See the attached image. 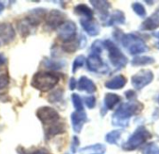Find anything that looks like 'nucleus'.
I'll use <instances>...</instances> for the list:
<instances>
[{
    "label": "nucleus",
    "instance_id": "17",
    "mask_svg": "<svg viewBox=\"0 0 159 154\" xmlns=\"http://www.w3.org/2000/svg\"><path fill=\"white\" fill-rule=\"evenodd\" d=\"M127 82L128 80L124 75L118 74L113 77L112 79L108 80L107 82H105V87L111 90H119L122 89L127 85Z\"/></svg>",
    "mask_w": 159,
    "mask_h": 154
},
{
    "label": "nucleus",
    "instance_id": "45",
    "mask_svg": "<svg viewBox=\"0 0 159 154\" xmlns=\"http://www.w3.org/2000/svg\"><path fill=\"white\" fill-rule=\"evenodd\" d=\"M65 154H69V153H65Z\"/></svg>",
    "mask_w": 159,
    "mask_h": 154
},
{
    "label": "nucleus",
    "instance_id": "7",
    "mask_svg": "<svg viewBox=\"0 0 159 154\" xmlns=\"http://www.w3.org/2000/svg\"><path fill=\"white\" fill-rule=\"evenodd\" d=\"M36 116L41 121V123L47 126L54 125L58 123L60 120L59 112L55 109L48 106L40 107L36 111Z\"/></svg>",
    "mask_w": 159,
    "mask_h": 154
},
{
    "label": "nucleus",
    "instance_id": "14",
    "mask_svg": "<svg viewBox=\"0 0 159 154\" xmlns=\"http://www.w3.org/2000/svg\"><path fill=\"white\" fill-rule=\"evenodd\" d=\"M80 24L83 27L84 31L90 36H96L100 33V25L93 19L91 20L81 19Z\"/></svg>",
    "mask_w": 159,
    "mask_h": 154
},
{
    "label": "nucleus",
    "instance_id": "35",
    "mask_svg": "<svg viewBox=\"0 0 159 154\" xmlns=\"http://www.w3.org/2000/svg\"><path fill=\"white\" fill-rule=\"evenodd\" d=\"M17 152L19 154H51L45 149H38V150H35L34 152H28L27 150H25L21 147L18 148Z\"/></svg>",
    "mask_w": 159,
    "mask_h": 154
},
{
    "label": "nucleus",
    "instance_id": "26",
    "mask_svg": "<svg viewBox=\"0 0 159 154\" xmlns=\"http://www.w3.org/2000/svg\"><path fill=\"white\" fill-rule=\"evenodd\" d=\"M44 65L48 69H49V70L57 71V70L61 69L64 66V62H62V61H56V60H53V59H46L45 61H44Z\"/></svg>",
    "mask_w": 159,
    "mask_h": 154
},
{
    "label": "nucleus",
    "instance_id": "24",
    "mask_svg": "<svg viewBox=\"0 0 159 154\" xmlns=\"http://www.w3.org/2000/svg\"><path fill=\"white\" fill-rule=\"evenodd\" d=\"M155 62L156 59L153 57H149V56H136L131 60L132 66H144V65L153 64Z\"/></svg>",
    "mask_w": 159,
    "mask_h": 154
},
{
    "label": "nucleus",
    "instance_id": "5",
    "mask_svg": "<svg viewBox=\"0 0 159 154\" xmlns=\"http://www.w3.org/2000/svg\"><path fill=\"white\" fill-rule=\"evenodd\" d=\"M104 47L108 51V59L116 70H121L126 67L129 62L125 54L117 47V46L111 40H105L103 42Z\"/></svg>",
    "mask_w": 159,
    "mask_h": 154
},
{
    "label": "nucleus",
    "instance_id": "29",
    "mask_svg": "<svg viewBox=\"0 0 159 154\" xmlns=\"http://www.w3.org/2000/svg\"><path fill=\"white\" fill-rule=\"evenodd\" d=\"M131 7H132L133 11H134L139 17L144 18V17L146 16V9H145L144 6H143L142 3H140V2H135V3L132 4Z\"/></svg>",
    "mask_w": 159,
    "mask_h": 154
},
{
    "label": "nucleus",
    "instance_id": "33",
    "mask_svg": "<svg viewBox=\"0 0 159 154\" xmlns=\"http://www.w3.org/2000/svg\"><path fill=\"white\" fill-rule=\"evenodd\" d=\"M103 42L100 41V40H96L93 42V44L91 45V52L92 54H97V55H101L102 50H103Z\"/></svg>",
    "mask_w": 159,
    "mask_h": 154
},
{
    "label": "nucleus",
    "instance_id": "10",
    "mask_svg": "<svg viewBox=\"0 0 159 154\" xmlns=\"http://www.w3.org/2000/svg\"><path fill=\"white\" fill-rule=\"evenodd\" d=\"M47 10L44 9V8H34V9H32L31 11H29L27 17H26V23L29 25V26H32V27H35V26H38L43 20H45L46 18V15H47Z\"/></svg>",
    "mask_w": 159,
    "mask_h": 154
},
{
    "label": "nucleus",
    "instance_id": "36",
    "mask_svg": "<svg viewBox=\"0 0 159 154\" xmlns=\"http://www.w3.org/2000/svg\"><path fill=\"white\" fill-rule=\"evenodd\" d=\"M85 104L89 109H93L96 106V98L94 96H88L84 99Z\"/></svg>",
    "mask_w": 159,
    "mask_h": 154
},
{
    "label": "nucleus",
    "instance_id": "8",
    "mask_svg": "<svg viewBox=\"0 0 159 154\" xmlns=\"http://www.w3.org/2000/svg\"><path fill=\"white\" fill-rule=\"evenodd\" d=\"M154 80V73L151 70H141L131 76V85L137 90H142L143 87L151 84Z\"/></svg>",
    "mask_w": 159,
    "mask_h": 154
},
{
    "label": "nucleus",
    "instance_id": "11",
    "mask_svg": "<svg viewBox=\"0 0 159 154\" xmlns=\"http://www.w3.org/2000/svg\"><path fill=\"white\" fill-rule=\"evenodd\" d=\"M86 63H87V67L88 69L90 71V72H94V73H102V72H105L106 69H108L102 58L100 57V55H97V54H90L87 60H86Z\"/></svg>",
    "mask_w": 159,
    "mask_h": 154
},
{
    "label": "nucleus",
    "instance_id": "6",
    "mask_svg": "<svg viewBox=\"0 0 159 154\" xmlns=\"http://www.w3.org/2000/svg\"><path fill=\"white\" fill-rule=\"evenodd\" d=\"M77 28L76 24L72 20H65L58 29V37L65 44L75 40L76 35Z\"/></svg>",
    "mask_w": 159,
    "mask_h": 154
},
{
    "label": "nucleus",
    "instance_id": "27",
    "mask_svg": "<svg viewBox=\"0 0 159 154\" xmlns=\"http://www.w3.org/2000/svg\"><path fill=\"white\" fill-rule=\"evenodd\" d=\"M86 58L83 55H79L75 58V59L73 62V68H72V72L73 73H75L77 72V70H79L80 68H82L84 66V64L86 63Z\"/></svg>",
    "mask_w": 159,
    "mask_h": 154
},
{
    "label": "nucleus",
    "instance_id": "38",
    "mask_svg": "<svg viewBox=\"0 0 159 154\" xmlns=\"http://www.w3.org/2000/svg\"><path fill=\"white\" fill-rule=\"evenodd\" d=\"M79 146V139L77 137H74L73 138V140H72V146H71V151L73 153H75L76 152V150Z\"/></svg>",
    "mask_w": 159,
    "mask_h": 154
},
{
    "label": "nucleus",
    "instance_id": "16",
    "mask_svg": "<svg viewBox=\"0 0 159 154\" xmlns=\"http://www.w3.org/2000/svg\"><path fill=\"white\" fill-rule=\"evenodd\" d=\"M77 89L79 91H85L89 94H93L97 91L95 83L87 76H81L77 82Z\"/></svg>",
    "mask_w": 159,
    "mask_h": 154
},
{
    "label": "nucleus",
    "instance_id": "23",
    "mask_svg": "<svg viewBox=\"0 0 159 154\" xmlns=\"http://www.w3.org/2000/svg\"><path fill=\"white\" fill-rule=\"evenodd\" d=\"M106 152V147L103 144H94L80 150V154H104Z\"/></svg>",
    "mask_w": 159,
    "mask_h": 154
},
{
    "label": "nucleus",
    "instance_id": "43",
    "mask_svg": "<svg viewBox=\"0 0 159 154\" xmlns=\"http://www.w3.org/2000/svg\"><path fill=\"white\" fill-rule=\"evenodd\" d=\"M156 46H157V47L159 49V42H157V43L156 44Z\"/></svg>",
    "mask_w": 159,
    "mask_h": 154
},
{
    "label": "nucleus",
    "instance_id": "32",
    "mask_svg": "<svg viewBox=\"0 0 159 154\" xmlns=\"http://www.w3.org/2000/svg\"><path fill=\"white\" fill-rule=\"evenodd\" d=\"M143 154H159V147L154 142L149 143L143 150Z\"/></svg>",
    "mask_w": 159,
    "mask_h": 154
},
{
    "label": "nucleus",
    "instance_id": "12",
    "mask_svg": "<svg viewBox=\"0 0 159 154\" xmlns=\"http://www.w3.org/2000/svg\"><path fill=\"white\" fill-rule=\"evenodd\" d=\"M89 121L85 112H74L71 114V122L73 129L75 133H80L84 125Z\"/></svg>",
    "mask_w": 159,
    "mask_h": 154
},
{
    "label": "nucleus",
    "instance_id": "3",
    "mask_svg": "<svg viewBox=\"0 0 159 154\" xmlns=\"http://www.w3.org/2000/svg\"><path fill=\"white\" fill-rule=\"evenodd\" d=\"M152 134L150 131L143 125H140L137 129L131 134L129 139L122 145V149L127 152H132L143 146L146 141L152 139Z\"/></svg>",
    "mask_w": 159,
    "mask_h": 154
},
{
    "label": "nucleus",
    "instance_id": "1",
    "mask_svg": "<svg viewBox=\"0 0 159 154\" xmlns=\"http://www.w3.org/2000/svg\"><path fill=\"white\" fill-rule=\"evenodd\" d=\"M143 110V104L138 100L129 101L121 104L113 114V125L126 127L129 125V121L133 115L140 114Z\"/></svg>",
    "mask_w": 159,
    "mask_h": 154
},
{
    "label": "nucleus",
    "instance_id": "20",
    "mask_svg": "<svg viewBox=\"0 0 159 154\" xmlns=\"http://www.w3.org/2000/svg\"><path fill=\"white\" fill-rule=\"evenodd\" d=\"M66 131L65 124L64 123H56L54 125H48L46 128V137L47 138H51L55 137L61 134H63Z\"/></svg>",
    "mask_w": 159,
    "mask_h": 154
},
{
    "label": "nucleus",
    "instance_id": "31",
    "mask_svg": "<svg viewBox=\"0 0 159 154\" xmlns=\"http://www.w3.org/2000/svg\"><path fill=\"white\" fill-rule=\"evenodd\" d=\"M62 98H63V90L58 89L54 91L51 95H49L48 100L51 103H56V102H60L62 99Z\"/></svg>",
    "mask_w": 159,
    "mask_h": 154
},
{
    "label": "nucleus",
    "instance_id": "34",
    "mask_svg": "<svg viewBox=\"0 0 159 154\" xmlns=\"http://www.w3.org/2000/svg\"><path fill=\"white\" fill-rule=\"evenodd\" d=\"M8 83H9V78L7 73L6 71L0 70V89H4L5 87H7Z\"/></svg>",
    "mask_w": 159,
    "mask_h": 154
},
{
    "label": "nucleus",
    "instance_id": "42",
    "mask_svg": "<svg viewBox=\"0 0 159 154\" xmlns=\"http://www.w3.org/2000/svg\"><path fill=\"white\" fill-rule=\"evenodd\" d=\"M154 35H155L156 37L159 38V32H157V33H154Z\"/></svg>",
    "mask_w": 159,
    "mask_h": 154
},
{
    "label": "nucleus",
    "instance_id": "22",
    "mask_svg": "<svg viewBox=\"0 0 159 154\" xmlns=\"http://www.w3.org/2000/svg\"><path fill=\"white\" fill-rule=\"evenodd\" d=\"M122 98L115 93H107L104 97V106L106 110H114L115 107L121 101Z\"/></svg>",
    "mask_w": 159,
    "mask_h": 154
},
{
    "label": "nucleus",
    "instance_id": "15",
    "mask_svg": "<svg viewBox=\"0 0 159 154\" xmlns=\"http://www.w3.org/2000/svg\"><path fill=\"white\" fill-rule=\"evenodd\" d=\"M93 7L98 11L102 20H107L109 16V8L111 7V4L108 1H90Z\"/></svg>",
    "mask_w": 159,
    "mask_h": 154
},
{
    "label": "nucleus",
    "instance_id": "28",
    "mask_svg": "<svg viewBox=\"0 0 159 154\" xmlns=\"http://www.w3.org/2000/svg\"><path fill=\"white\" fill-rule=\"evenodd\" d=\"M72 102L73 105L75 109V112H84V105H83V101L82 99L80 98L79 95L77 94H73L72 95Z\"/></svg>",
    "mask_w": 159,
    "mask_h": 154
},
{
    "label": "nucleus",
    "instance_id": "30",
    "mask_svg": "<svg viewBox=\"0 0 159 154\" xmlns=\"http://www.w3.org/2000/svg\"><path fill=\"white\" fill-rule=\"evenodd\" d=\"M79 46V42L78 41H72V42H69V43H65L63 46H62V49L67 52V53H74L77 50Z\"/></svg>",
    "mask_w": 159,
    "mask_h": 154
},
{
    "label": "nucleus",
    "instance_id": "19",
    "mask_svg": "<svg viewBox=\"0 0 159 154\" xmlns=\"http://www.w3.org/2000/svg\"><path fill=\"white\" fill-rule=\"evenodd\" d=\"M108 21L104 23V25L107 26H113V25H117V24H125L126 23V17L123 11L121 10H115L113 14L107 19Z\"/></svg>",
    "mask_w": 159,
    "mask_h": 154
},
{
    "label": "nucleus",
    "instance_id": "4",
    "mask_svg": "<svg viewBox=\"0 0 159 154\" xmlns=\"http://www.w3.org/2000/svg\"><path fill=\"white\" fill-rule=\"evenodd\" d=\"M120 42L131 55H139L149 50V46L146 45L145 41L134 33L123 34Z\"/></svg>",
    "mask_w": 159,
    "mask_h": 154
},
{
    "label": "nucleus",
    "instance_id": "9",
    "mask_svg": "<svg viewBox=\"0 0 159 154\" xmlns=\"http://www.w3.org/2000/svg\"><path fill=\"white\" fill-rule=\"evenodd\" d=\"M65 14L58 9L51 10L46 18V26L50 29H58L65 21Z\"/></svg>",
    "mask_w": 159,
    "mask_h": 154
},
{
    "label": "nucleus",
    "instance_id": "40",
    "mask_svg": "<svg viewBox=\"0 0 159 154\" xmlns=\"http://www.w3.org/2000/svg\"><path fill=\"white\" fill-rule=\"evenodd\" d=\"M7 62V58L4 56V55H2V54H0V66H2V65H4L5 63Z\"/></svg>",
    "mask_w": 159,
    "mask_h": 154
},
{
    "label": "nucleus",
    "instance_id": "41",
    "mask_svg": "<svg viewBox=\"0 0 159 154\" xmlns=\"http://www.w3.org/2000/svg\"><path fill=\"white\" fill-rule=\"evenodd\" d=\"M4 8H5V6H4V4H3L2 2H0V14L2 13V11L4 10Z\"/></svg>",
    "mask_w": 159,
    "mask_h": 154
},
{
    "label": "nucleus",
    "instance_id": "13",
    "mask_svg": "<svg viewBox=\"0 0 159 154\" xmlns=\"http://www.w3.org/2000/svg\"><path fill=\"white\" fill-rule=\"evenodd\" d=\"M159 27V7L155 12L149 16L141 24V30L143 31H153Z\"/></svg>",
    "mask_w": 159,
    "mask_h": 154
},
{
    "label": "nucleus",
    "instance_id": "2",
    "mask_svg": "<svg viewBox=\"0 0 159 154\" xmlns=\"http://www.w3.org/2000/svg\"><path fill=\"white\" fill-rule=\"evenodd\" d=\"M60 77L53 72H43L36 73L32 79V86L41 92H48L58 85Z\"/></svg>",
    "mask_w": 159,
    "mask_h": 154
},
{
    "label": "nucleus",
    "instance_id": "44",
    "mask_svg": "<svg viewBox=\"0 0 159 154\" xmlns=\"http://www.w3.org/2000/svg\"><path fill=\"white\" fill-rule=\"evenodd\" d=\"M158 104H159V97H158Z\"/></svg>",
    "mask_w": 159,
    "mask_h": 154
},
{
    "label": "nucleus",
    "instance_id": "18",
    "mask_svg": "<svg viewBox=\"0 0 159 154\" xmlns=\"http://www.w3.org/2000/svg\"><path fill=\"white\" fill-rule=\"evenodd\" d=\"M15 37V31L11 24L1 23L0 24V38L5 43L11 42Z\"/></svg>",
    "mask_w": 159,
    "mask_h": 154
},
{
    "label": "nucleus",
    "instance_id": "21",
    "mask_svg": "<svg viewBox=\"0 0 159 154\" xmlns=\"http://www.w3.org/2000/svg\"><path fill=\"white\" fill-rule=\"evenodd\" d=\"M74 11L76 15L83 17V19H87V20L93 19V14H94L93 10L85 4H79L75 6L74 8Z\"/></svg>",
    "mask_w": 159,
    "mask_h": 154
},
{
    "label": "nucleus",
    "instance_id": "25",
    "mask_svg": "<svg viewBox=\"0 0 159 154\" xmlns=\"http://www.w3.org/2000/svg\"><path fill=\"white\" fill-rule=\"evenodd\" d=\"M121 134H122L121 130H113L105 136V140L109 144H113V145L117 144V142L121 137Z\"/></svg>",
    "mask_w": 159,
    "mask_h": 154
},
{
    "label": "nucleus",
    "instance_id": "39",
    "mask_svg": "<svg viewBox=\"0 0 159 154\" xmlns=\"http://www.w3.org/2000/svg\"><path fill=\"white\" fill-rule=\"evenodd\" d=\"M77 87V82L75 80V78L72 77L70 78V82H69V88L70 90H74Z\"/></svg>",
    "mask_w": 159,
    "mask_h": 154
},
{
    "label": "nucleus",
    "instance_id": "37",
    "mask_svg": "<svg viewBox=\"0 0 159 154\" xmlns=\"http://www.w3.org/2000/svg\"><path fill=\"white\" fill-rule=\"evenodd\" d=\"M125 97L129 101H134L137 99V94L134 90H128L125 92Z\"/></svg>",
    "mask_w": 159,
    "mask_h": 154
}]
</instances>
